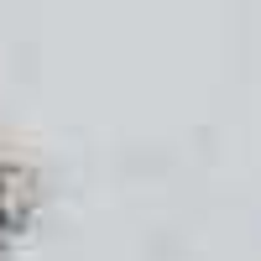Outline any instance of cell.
<instances>
[{"label": "cell", "mask_w": 261, "mask_h": 261, "mask_svg": "<svg viewBox=\"0 0 261 261\" xmlns=\"http://www.w3.org/2000/svg\"><path fill=\"white\" fill-rule=\"evenodd\" d=\"M27 209H32V178L11 157H0V256L16 241V230L27 225Z\"/></svg>", "instance_id": "cell-1"}]
</instances>
